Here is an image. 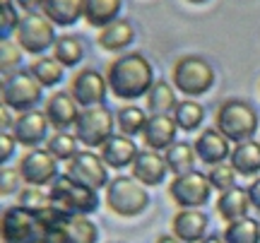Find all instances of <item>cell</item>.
Returning a JSON list of instances; mask_svg holds the SVG:
<instances>
[{
  "label": "cell",
  "instance_id": "6da1fadb",
  "mask_svg": "<svg viewBox=\"0 0 260 243\" xmlns=\"http://www.w3.org/2000/svg\"><path fill=\"white\" fill-rule=\"evenodd\" d=\"M109 92L118 101H135L140 96H147L154 84V70L152 63L140 51H130L116 56L104 70Z\"/></svg>",
  "mask_w": 260,
  "mask_h": 243
},
{
  "label": "cell",
  "instance_id": "7a4b0ae2",
  "mask_svg": "<svg viewBox=\"0 0 260 243\" xmlns=\"http://www.w3.org/2000/svg\"><path fill=\"white\" fill-rule=\"evenodd\" d=\"M214 128L234 145L253 140V135L258 130V113L243 99H226L217 106Z\"/></svg>",
  "mask_w": 260,
  "mask_h": 243
},
{
  "label": "cell",
  "instance_id": "3957f363",
  "mask_svg": "<svg viewBox=\"0 0 260 243\" xmlns=\"http://www.w3.org/2000/svg\"><path fill=\"white\" fill-rule=\"evenodd\" d=\"M48 197L51 205H56L58 210H63L68 217L82 215L89 217L92 212H96L99 207V195L96 190L89 186H84L80 181H75L70 173L58 176L51 186H48Z\"/></svg>",
  "mask_w": 260,
  "mask_h": 243
},
{
  "label": "cell",
  "instance_id": "277c9868",
  "mask_svg": "<svg viewBox=\"0 0 260 243\" xmlns=\"http://www.w3.org/2000/svg\"><path fill=\"white\" fill-rule=\"evenodd\" d=\"M171 84L186 99L203 96L212 89L214 67L200 56H181L171 70Z\"/></svg>",
  "mask_w": 260,
  "mask_h": 243
},
{
  "label": "cell",
  "instance_id": "5b68a950",
  "mask_svg": "<svg viewBox=\"0 0 260 243\" xmlns=\"http://www.w3.org/2000/svg\"><path fill=\"white\" fill-rule=\"evenodd\" d=\"M56 39H58L56 24L44 12H27V15H22L17 34H15V41L22 48V53L34 58L46 56L48 51H53Z\"/></svg>",
  "mask_w": 260,
  "mask_h": 243
},
{
  "label": "cell",
  "instance_id": "8992f818",
  "mask_svg": "<svg viewBox=\"0 0 260 243\" xmlns=\"http://www.w3.org/2000/svg\"><path fill=\"white\" fill-rule=\"evenodd\" d=\"M104 202L118 217H138L142 215L149 205V195L145 186L135 181L133 176H116L106 186Z\"/></svg>",
  "mask_w": 260,
  "mask_h": 243
},
{
  "label": "cell",
  "instance_id": "52a82bcc",
  "mask_svg": "<svg viewBox=\"0 0 260 243\" xmlns=\"http://www.w3.org/2000/svg\"><path fill=\"white\" fill-rule=\"evenodd\" d=\"M113 111L106 106H92V109H80L77 123H75V137L87 150H99L104 142L113 135Z\"/></svg>",
  "mask_w": 260,
  "mask_h": 243
},
{
  "label": "cell",
  "instance_id": "ba28073f",
  "mask_svg": "<svg viewBox=\"0 0 260 243\" xmlns=\"http://www.w3.org/2000/svg\"><path fill=\"white\" fill-rule=\"evenodd\" d=\"M0 101L8 106L10 111H34L41 101V84L31 77L29 70H17L12 75L3 77V92H0Z\"/></svg>",
  "mask_w": 260,
  "mask_h": 243
},
{
  "label": "cell",
  "instance_id": "9c48e42d",
  "mask_svg": "<svg viewBox=\"0 0 260 243\" xmlns=\"http://www.w3.org/2000/svg\"><path fill=\"white\" fill-rule=\"evenodd\" d=\"M169 197L176 202L181 210H198V207L207 205L212 186L205 173L200 171H188L183 176H174V181L169 183Z\"/></svg>",
  "mask_w": 260,
  "mask_h": 243
},
{
  "label": "cell",
  "instance_id": "30bf717a",
  "mask_svg": "<svg viewBox=\"0 0 260 243\" xmlns=\"http://www.w3.org/2000/svg\"><path fill=\"white\" fill-rule=\"evenodd\" d=\"M41 224L31 212L22 210L19 205L8 207L0 222V241L3 243H39Z\"/></svg>",
  "mask_w": 260,
  "mask_h": 243
},
{
  "label": "cell",
  "instance_id": "8fae6325",
  "mask_svg": "<svg viewBox=\"0 0 260 243\" xmlns=\"http://www.w3.org/2000/svg\"><path fill=\"white\" fill-rule=\"evenodd\" d=\"M68 92L73 96L80 109H92V106H104V99L109 94L106 75L94 70V67H82L77 70L70 80Z\"/></svg>",
  "mask_w": 260,
  "mask_h": 243
},
{
  "label": "cell",
  "instance_id": "7c38bea8",
  "mask_svg": "<svg viewBox=\"0 0 260 243\" xmlns=\"http://www.w3.org/2000/svg\"><path fill=\"white\" fill-rule=\"evenodd\" d=\"M19 176L24 181V186H51L60 173H58V161L51 157L46 147H37V150H27L22 154L17 164Z\"/></svg>",
  "mask_w": 260,
  "mask_h": 243
},
{
  "label": "cell",
  "instance_id": "4fadbf2b",
  "mask_svg": "<svg viewBox=\"0 0 260 243\" xmlns=\"http://www.w3.org/2000/svg\"><path fill=\"white\" fill-rule=\"evenodd\" d=\"M48 130H53L51 128V123L48 118L44 116V111H24V113H17L15 116V125H12V137L17 140L19 147H24V150H37L41 145H46V140L51 137Z\"/></svg>",
  "mask_w": 260,
  "mask_h": 243
},
{
  "label": "cell",
  "instance_id": "5bb4252c",
  "mask_svg": "<svg viewBox=\"0 0 260 243\" xmlns=\"http://www.w3.org/2000/svg\"><path fill=\"white\" fill-rule=\"evenodd\" d=\"M68 173L75 181H80V183L94 188V190H102V188L109 186V166L104 164V159L96 152L82 150L68 164Z\"/></svg>",
  "mask_w": 260,
  "mask_h": 243
},
{
  "label": "cell",
  "instance_id": "9a60e30c",
  "mask_svg": "<svg viewBox=\"0 0 260 243\" xmlns=\"http://www.w3.org/2000/svg\"><path fill=\"white\" fill-rule=\"evenodd\" d=\"M195 157L207 164V166H214V164H224L232 154V142L224 137L217 128H205L200 130V135L195 137L193 142Z\"/></svg>",
  "mask_w": 260,
  "mask_h": 243
},
{
  "label": "cell",
  "instance_id": "2e32d148",
  "mask_svg": "<svg viewBox=\"0 0 260 243\" xmlns=\"http://www.w3.org/2000/svg\"><path fill=\"white\" fill-rule=\"evenodd\" d=\"M44 116L53 130H73L80 116V106L70 96V92H53L44 103Z\"/></svg>",
  "mask_w": 260,
  "mask_h": 243
},
{
  "label": "cell",
  "instance_id": "e0dca14e",
  "mask_svg": "<svg viewBox=\"0 0 260 243\" xmlns=\"http://www.w3.org/2000/svg\"><path fill=\"white\" fill-rule=\"evenodd\" d=\"M176 123L171 118V113H159V116H149L142 130V142L147 150L154 152H167L174 142H176Z\"/></svg>",
  "mask_w": 260,
  "mask_h": 243
},
{
  "label": "cell",
  "instance_id": "ac0fdd59",
  "mask_svg": "<svg viewBox=\"0 0 260 243\" xmlns=\"http://www.w3.org/2000/svg\"><path fill=\"white\" fill-rule=\"evenodd\" d=\"M138 145L133 142V137L113 132L109 140L99 147V157L104 159V164L109 168H130L133 161L138 157Z\"/></svg>",
  "mask_w": 260,
  "mask_h": 243
},
{
  "label": "cell",
  "instance_id": "d6986e66",
  "mask_svg": "<svg viewBox=\"0 0 260 243\" xmlns=\"http://www.w3.org/2000/svg\"><path fill=\"white\" fill-rule=\"evenodd\" d=\"M130 173H133V178L140 181L142 186H159L169 173L164 154H159V152H154V150L138 152V157H135L133 166H130Z\"/></svg>",
  "mask_w": 260,
  "mask_h": 243
},
{
  "label": "cell",
  "instance_id": "ffe728a7",
  "mask_svg": "<svg viewBox=\"0 0 260 243\" xmlns=\"http://www.w3.org/2000/svg\"><path fill=\"white\" fill-rule=\"evenodd\" d=\"M171 231L178 241L200 243L207 234V215L200 210H178L171 219Z\"/></svg>",
  "mask_w": 260,
  "mask_h": 243
},
{
  "label": "cell",
  "instance_id": "44dd1931",
  "mask_svg": "<svg viewBox=\"0 0 260 243\" xmlns=\"http://www.w3.org/2000/svg\"><path fill=\"white\" fill-rule=\"evenodd\" d=\"M135 41V27L130 24L128 19H116L111 24H106L104 29H99V37H96V44L104 48V51H111V53H118V51H125Z\"/></svg>",
  "mask_w": 260,
  "mask_h": 243
},
{
  "label": "cell",
  "instance_id": "7402d4cb",
  "mask_svg": "<svg viewBox=\"0 0 260 243\" xmlns=\"http://www.w3.org/2000/svg\"><path fill=\"white\" fill-rule=\"evenodd\" d=\"M229 164H232V168L239 176H246V178L258 176L260 173V142L246 140V142L234 145L232 154H229Z\"/></svg>",
  "mask_w": 260,
  "mask_h": 243
},
{
  "label": "cell",
  "instance_id": "603a6c76",
  "mask_svg": "<svg viewBox=\"0 0 260 243\" xmlns=\"http://www.w3.org/2000/svg\"><path fill=\"white\" fill-rule=\"evenodd\" d=\"M248 210H251V202H248V195H246V188L234 186L229 190L219 193V197H217V215L222 217L226 224L248 217Z\"/></svg>",
  "mask_w": 260,
  "mask_h": 243
},
{
  "label": "cell",
  "instance_id": "cb8c5ba5",
  "mask_svg": "<svg viewBox=\"0 0 260 243\" xmlns=\"http://www.w3.org/2000/svg\"><path fill=\"white\" fill-rule=\"evenodd\" d=\"M82 8L84 0H44L41 12L56 27H73L82 19Z\"/></svg>",
  "mask_w": 260,
  "mask_h": 243
},
{
  "label": "cell",
  "instance_id": "d4e9b609",
  "mask_svg": "<svg viewBox=\"0 0 260 243\" xmlns=\"http://www.w3.org/2000/svg\"><path fill=\"white\" fill-rule=\"evenodd\" d=\"M123 0H84L82 19L94 29H104L118 19Z\"/></svg>",
  "mask_w": 260,
  "mask_h": 243
},
{
  "label": "cell",
  "instance_id": "484cf974",
  "mask_svg": "<svg viewBox=\"0 0 260 243\" xmlns=\"http://www.w3.org/2000/svg\"><path fill=\"white\" fill-rule=\"evenodd\" d=\"M31 77L41 84V89H51V87H58L60 80L65 75V67L58 63L53 56H39L34 58V63L27 67Z\"/></svg>",
  "mask_w": 260,
  "mask_h": 243
},
{
  "label": "cell",
  "instance_id": "4316f807",
  "mask_svg": "<svg viewBox=\"0 0 260 243\" xmlns=\"http://www.w3.org/2000/svg\"><path fill=\"white\" fill-rule=\"evenodd\" d=\"M51 56L56 58L63 67H75L82 63L84 58V44L80 37L75 34H60L56 39V46H53V53Z\"/></svg>",
  "mask_w": 260,
  "mask_h": 243
},
{
  "label": "cell",
  "instance_id": "83f0119b",
  "mask_svg": "<svg viewBox=\"0 0 260 243\" xmlns=\"http://www.w3.org/2000/svg\"><path fill=\"white\" fill-rule=\"evenodd\" d=\"M46 150L51 152V157L60 164V161H70L80 154V142H77V137H75V132L70 130H56L51 137L46 140Z\"/></svg>",
  "mask_w": 260,
  "mask_h": 243
},
{
  "label": "cell",
  "instance_id": "f1b7e54d",
  "mask_svg": "<svg viewBox=\"0 0 260 243\" xmlns=\"http://www.w3.org/2000/svg\"><path fill=\"white\" fill-rule=\"evenodd\" d=\"M164 161L167 168L174 176H183L188 171H195V150L188 142H174L167 152H164Z\"/></svg>",
  "mask_w": 260,
  "mask_h": 243
},
{
  "label": "cell",
  "instance_id": "f546056e",
  "mask_svg": "<svg viewBox=\"0 0 260 243\" xmlns=\"http://www.w3.org/2000/svg\"><path fill=\"white\" fill-rule=\"evenodd\" d=\"M178 99H176V92H174V84L164 82V80H154L152 89L147 92V111H152V116L171 113Z\"/></svg>",
  "mask_w": 260,
  "mask_h": 243
},
{
  "label": "cell",
  "instance_id": "4dcf8cb0",
  "mask_svg": "<svg viewBox=\"0 0 260 243\" xmlns=\"http://www.w3.org/2000/svg\"><path fill=\"white\" fill-rule=\"evenodd\" d=\"M171 118H174L178 130L193 132V130H198V125L205 121V109L195 101V99H183V101H178L176 106H174Z\"/></svg>",
  "mask_w": 260,
  "mask_h": 243
},
{
  "label": "cell",
  "instance_id": "1f68e13d",
  "mask_svg": "<svg viewBox=\"0 0 260 243\" xmlns=\"http://www.w3.org/2000/svg\"><path fill=\"white\" fill-rule=\"evenodd\" d=\"M113 118H116V125H118L121 135L133 137V135H142V130H145V123H147L149 116L142 111L140 106L125 103V106H121L118 111L113 113Z\"/></svg>",
  "mask_w": 260,
  "mask_h": 243
},
{
  "label": "cell",
  "instance_id": "d6a6232c",
  "mask_svg": "<svg viewBox=\"0 0 260 243\" xmlns=\"http://www.w3.org/2000/svg\"><path fill=\"white\" fill-rule=\"evenodd\" d=\"M222 238L224 243H260V222H255L251 217L229 222Z\"/></svg>",
  "mask_w": 260,
  "mask_h": 243
},
{
  "label": "cell",
  "instance_id": "836d02e7",
  "mask_svg": "<svg viewBox=\"0 0 260 243\" xmlns=\"http://www.w3.org/2000/svg\"><path fill=\"white\" fill-rule=\"evenodd\" d=\"M65 231H68V243H96L99 241V229L89 217L75 215L65 219Z\"/></svg>",
  "mask_w": 260,
  "mask_h": 243
},
{
  "label": "cell",
  "instance_id": "e575fe53",
  "mask_svg": "<svg viewBox=\"0 0 260 243\" xmlns=\"http://www.w3.org/2000/svg\"><path fill=\"white\" fill-rule=\"evenodd\" d=\"M17 205L37 217L51 205V197H48V193H44V190L37 186H24L17 193Z\"/></svg>",
  "mask_w": 260,
  "mask_h": 243
},
{
  "label": "cell",
  "instance_id": "d590c367",
  "mask_svg": "<svg viewBox=\"0 0 260 243\" xmlns=\"http://www.w3.org/2000/svg\"><path fill=\"white\" fill-rule=\"evenodd\" d=\"M22 70V48L17 41H0V75L8 77Z\"/></svg>",
  "mask_w": 260,
  "mask_h": 243
},
{
  "label": "cell",
  "instance_id": "8d00e7d4",
  "mask_svg": "<svg viewBox=\"0 0 260 243\" xmlns=\"http://www.w3.org/2000/svg\"><path fill=\"white\" fill-rule=\"evenodd\" d=\"M205 176L210 181L212 190H217V193H224V190H229V188L236 186V171H234L232 164H226V161L210 166V171H207Z\"/></svg>",
  "mask_w": 260,
  "mask_h": 243
},
{
  "label": "cell",
  "instance_id": "74e56055",
  "mask_svg": "<svg viewBox=\"0 0 260 243\" xmlns=\"http://www.w3.org/2000/svg\"><path fill=\"white\" fill-rule=\"evenodd\" d=\"M19 19L22 15L17 12L15 3H0V41H12L17 34Z\"/></svg>",
  "mask_w": 260,
  "mask_h": 243
},
{
  "label": "cell",
  "instance_id": "f35d334b",
  "mask_svg": "<svg viewBox=\"0 0 260 243\" xmlns=\"http://www.w3.org/2000/svg\"><path fill=\"white\" fill-rule=\"evenodd\" d=\"M24 188V181L19 176V168L15 166H5L0 168V197H8V195H17L19 190Z\"/></svg>",
  "mask_w": 260,
  "mask_h": 243
},
{
  "label": "cell",
  "instance_id": "ab89813d",
  "mask_svg": "<svg viewBox=\"0 0 260 243\" xmlns=\"http://www.w3.org/2000/svg\"><path fill=\"white\" fill-rule=\"evenodd\" d=\"M17 140L12 137V132H0V166H8V161L17 152Z\"/></svg>",
  "mask_w": 260,
  "mask_h": 243
},
{
  "label": "cell",
  "instance_id": "60d3db41",
  "mask_svg": "<svg viewBox=\"0 0 260 243\" xmlns=\"http://www.w3.org/2000/svg\"><path fill=\"white\" fill-rule=\"evenodd\" d=\"M39 243H68L65 222H63V224L44 226V229H41V238H39Z\"/></svg>",
  "mask_w": 260,
  "mask_h": 243
},
{
  "label": "cell",
  "instance_id": "b9f144b4",
  "mask_svg": "<svg viewBox=\"0 0 260 243\" xmlns=\"http://www.w3.org/2000/svg\"><path fill=\"white\" fill-rule=\"evenodd\" d=\"M15 125V111H10L5 103L0 101V132H10Z\"/></svg>",
  "mask_w": 260,
  "mask_h": 243
},
{
  "label": "cell",
  "instance_id": "7bdbcfd3",
  "mask_svg": "<svg viewBox=\"0 0 260 243\" xmlns=\"http://www.w3.org/2000/svg\"><path fill=\"white\" fill-rule=\"evenodd\" d=\"M246 195H248V202L255 212H260V178H255L251 186L246 188Z\"/></svg>",
  "mask_w": 260,
  "mask_h": 243
},
{
  "label": "cell",
  "instance_id": "ee69618b",
  "mask_svg": "<svg viewBox=\"0 0 260 243\" xmlns=\"http://www.w3.org/2000/svg\"><path fill=\"white\" fill-rule=\"evenodd\" d=\"M15 3V8L22 10L24 15L27 12H41V5H44V0H12Z\"/></svg>",
  "mask_w": 260,
  "mask_h": 243
},
{
  "label": "cell",
  "instance_id": "f6af8a7d",
  "mask_svg": "<svg viewBox=\"0 0 260 243\" xmlns=\"http://www.w3.org/2000/svg\"><path fill=\"white\" fill-rule=\"evenodd\" d=\"M157 243H183V241H178L174 234H167V236H159Z\"/></svg>",
  "mask_w": 260,
  "mask_h": 243
},
{
  "label": "cell",
  "instance_id": "bcb514c9",
  "mask_svg": "<svg viewBox=\"0 0 260 243\" xmlns=\"http://www.w3.org/2000/svg\"><path fill=\"white\" fill-rule=\"evenodd\" d=\"M200 243H224V238H219V236H205Z\"/></svg>",
  "mask_w": 260,
  "mask_h": 243
},
{
  "label": "cell",
  "instance_id": "7dc6e473",
  "mask_svg": "<svg viewBox=\"0 0 260 243\" xmlns=\"http://www.w3.org/2000/svg\"><path fill=\"white\" fill-rule=\"evenodd\" d=\"M188 3H193V5H203V3H207V0H188Z\"/></svg>",
  "mask_w": 260,
  "mask_h": 243
},
{
  "label": "cell",
  "instance_id": "c3c4849f",
  "mask_svg": "<svg viewBox=\"0 0 260 243\" xmlns=\"http://www.w3.org/2000/svg\"><path fill=\"white\" fill-rule=\"evenodd\" d=\"M0 92H3V77H0Z\"/></svg>",
  "mask_w": 260,
  "mask_h": 243
},
{
  "label": "cell",
  "instance_id": "681fc988",
  "mask_svg": "<svg viewBox=\"0 0 260 243\" xmlns=\"http://www.w3.org/2000/svg\"><path fill=\"white\" fill-rule=\"evenodd\" d=\"M0 3H12V0H0Z\"/></svg>",
  "mask_w": 260,
  "mask_h": 243
},
{
  "label": "cell",
  "instance_id": "f907efd6",
  "mask_svg": "<svg viewBox=\"0 0 260 243\" xmlns=\"http://www.w3.org/2000/svg\"><path fill=\"white\" fill-rule=\"evenodd\" d=\"M0 222H3V212H0Z\"/></svg>",
  "mask_w": 260,
  "mask_h": 243
}]
</instances>
